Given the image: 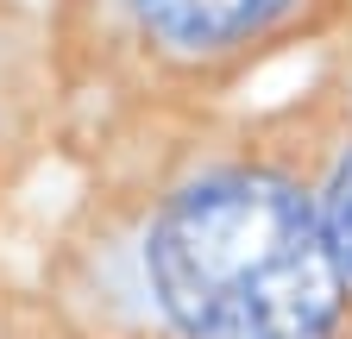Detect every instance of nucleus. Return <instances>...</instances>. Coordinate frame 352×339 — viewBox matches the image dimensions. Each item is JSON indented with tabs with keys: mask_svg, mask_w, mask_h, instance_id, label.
<instances>
[{
	"mask_svg": "<svg viewBox=\"0 0 352 339\" xmlns=\"http://www.w3.org/2000/svg\"><path fill=\"white\" fill-rule=\"evenodd\" d=\"M57 107L201 113L289 51L352 38V0H38Z\"/></svg>",
	"mask_w": 352,
	"mask_h": 339,
	"instance_id": "2",
	"label": "nucleus"
},
{
	"mask_svg": "<svg viewBox=\"0 0 352 339\" xmlns=\"http://www.w3.org/2000/svg\"><path fill=\"white\" fill-rule=\"evenodd\" d=\"M189 157L139 214L132 258L170 339H340L352 277L283 139H183Z\"/></svg>",
	"mask_w": 352,
	"mask_h": 339,
	"instance_id": "1",
	"label": "nucleus"
},
{
	"mask_svg": "<svg viewBox=\"0 0 352 339\" xmlns=\"http://www.w3.org/2000/svg\"><path fill=\"white\" fill-rule=\"evenodd\" d=\"M340 51H352V38H340Z\"/></svg>",
	"mask_w": 352,
	"mask_h": 339,
	"instance_id": "4",
	"label": "nucleus"
},
{
	"mask_svg": "<svg viewBox=\"0 0 352 339\" xmlns=\"http://www.w3.org/2000/svg\"><path fill=\"white\" fill-rule=\"evenodd\" d=\"M308 189H315L321 226H327V239H333V258H340V270L352 277V119L333 132L327 170H321V183H308Z\"/></svg>",
	"mask_w": 352,
	"mask_h": 339,
	"instance_id": "3",
	"label": "nucleus"
}]
</instances>
